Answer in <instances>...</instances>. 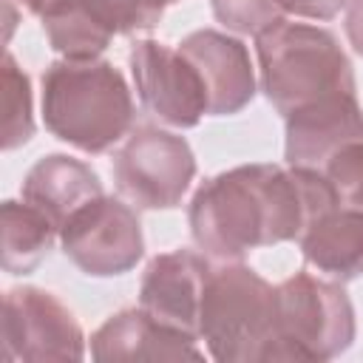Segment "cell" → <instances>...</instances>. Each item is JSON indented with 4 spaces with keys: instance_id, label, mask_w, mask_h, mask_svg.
<instances>
[{
    "instance_id": "obj_4",
    "label": "cell",
    "mask_w": 363,
    "mask_h": 363,
    "mask_svg": "<svg viewBox=\"0 0 363 363\" xmlns=\"http://www.w3.org/2000/svg\"><path fill=\"white\" fill-rule=\"evenodd\" d=\"M275 332V286L244 264L213 267L199 312V337L227 363L269 360Z\"/></svg>"
},
{
    "instance_id": "obj_6",
    "label": "cell",
    "mask_w": 363,
    "mask_h": 363,
    "mask_svg": "<svg viewBox=\"0 0 363 363\" xmlns=\"http://www.w3.org/2000/svg\"><path fill=\"white\" fill-rule=\"evenodd\" d=\"M196 176L190 145L153 125L136 128L113 159L119 193L142 210H167L182 201Z\"/></svg>"
},
{
    "instance_id": "obj_7",
    "label": "cell",
    "mask_w": 363,
    "mask_h": 363,
    "mask_svg": "<svg viewBox=\"0 0 363 363\" xmlns=\"http://www.w3.org/2000/svg\"><path fill=\"white\" fill-rule=\"evenodd\" d=\"M3 363L79 360L85 337L62 301L37 286L9 289L3 298Z\"/></svg>"
},
{
    "instance_id": "obj_25",
    "label": "cell",
    "mask_w": 363,
    "mask_h": 363,
    "mask_svg": "<svg viewBox=\"0 0 363 363\" xmlns=\"http://www.w3.org/2000/svg\"><path fill=\"white\" fill-rule=\"evenodd\" d=\"M167 3H176V0H167Z\"/></svg>"
},
{
    "instance_id": "obj_2",
    "label": "cell",
    "mask_w": 363,
    "mask_h": 363,
    "mask_svg": "<svg viewBox=\"0 0 363 363\" xmlns=\"http://www.w3.org/2000/svg\"><path fill=\"white\" fill-rule=\"evenodd\" d=\"M43 119L57 139L102 153L130 130L133 99L111 62L60 60L43 74Z\"/></svg>"
},
{
    "instance_id": "obj_24",
    "label": "cell",
    "mask_w": 363,
    "mask_h": 363,
    "mask_svg": "<svg viewBox=\"0 0 363 363\" xmlns=\"http://www.w3.org/2000/svg\"><path fill=\"white\" fill-rule=\"evenodd\" d=\"M17 3H20V6H26V9L31 11V14L43 17V14H45L48 9H54V6L60 3V0H17Z\"/></svg>"
},
{
    "instance_id": "obj_11",
    "label": "cell",
    "mask_w": 363,
    "mask_h": 363,
    "mask_svg": "<svg viewBox=\"0 0 363 363\" xmlns=\"http://www.w3.org/2000/svg\"><path fill=\"white\" fill-rule=\"evenodd\" d=\"M179 51L196 65L204 82L210 116L238 113L252 99L255 71L250 62V51L241 40L213 28H199L179 43Z\"/></svg>"
},
{
    "instance_id": "obj_12",
    "label": "cell",
    "mask_w": 363,
    "mask_h": 363,
    "mask_svg": "<svg viewBox=\"0 0 363 363\" xmlns=\"http://www.w3.org/2000/svg\"><path fill=\"white\" fill-rule=\"evenodd\" d=\"M363 139V111L354 94H335L286 113V164L315 167L343 145Z\"/></svg>"
},
{
    "instance_id": "obj_20",
    "label": "cell",
    "mask_w": 363,
    "mask_h": 363,
    "mask_svg": "<svg viewBox=\"0 0 363 363\" xmlns=\"http://www.w3.org/2000/svg\"><path fill=\"white\" fill-rule=\"evenodd\" d=\"M213 14L233 31L241 34H261L284 20L278 0H210Z\"/></svg>"
},
{
    "instance_id": "obj_5",
    "label": "cell",
    "mask_w": 363,
    "mask_h": 363,
    "mask_svg": "<svg viewBox=\"0 0 363 363\" xmlns=\"http://www.w3.org/2000/svg\"><path fill=\"white\" fill-rule=\"evenodd\" d=\"M354 340V309L346 292L309 272L275 286V332L269 360H329Z\"/></svg>"
},
{
    "instance_id": "obj_17",
    "label": "cell",
    "mask_w": 363,
    "mask_h": 363,
    "mask_svg": "<svg viewBox=\"0 0 363 363\" xmlns=\"http://www.w3.org/2000/svg\"><path fill=\"white\" fill-rule=\"evenodd\" d=\"M60 227L34 204L3 201V267L11 275L31 272L51 250Z\"/></svg>"
},
{
    "instance_id": "obj_14",
    "label": "cell",
    "mask_w": 363,
    "mask_h": 363,
    "mask_svg": "<svg viewBox=\"0 0 363 363\" xmlns=\"http://www.w3.org/2000/svg\"><path fill=\"white\" fill-rule=\"evenodd\" d=\"M102 196L99 176L79 159L54 153L40 159L23 179V199L40 207L60 230L88 201Z\"/></svg>"
},
{
    "instance_id": "obj_19",
    "label": "cell",
    "mask_w": 363,
    "mask_h": 363,
    "mask_svg": "<svg viewBox=\"0 0 363 363\" xmlns=\"http://www.w3.org/2000/svg\"><path fill=\"white\" fill-rule=\"evenodd\" d=\"M320 173L329 182L337 204L363 210V139L343 145L320 164Z\"/></svg>"
},
{
    "instance_id": "obj_23",
    "label": "cell",
    "mask_w": 363,
    "mask_h": 363,
    "mask_svg": "<svg viewBox=\"0 0 363 363\" xmlns=\"http://www.w3.org/2000/svg\"><path fill=\"white\" fill-rule=\"evenodd\" d=\"M346 37L357 54H363V0H349L346 9Z\"/></svg>"
},
{
    "instance_id": "obj_18",
    "label": "cell",
    "mask_w": 363,
    "mask_h": 363,
    "mask_svg": "<svg viewBox=\"0 0 363 363\" xmlns=\"http://www.w3.org/2000/svg\"><path fill=\"white\" fill-rule=\"evenodd\" d=\"M34 133L31 116V85L26 71L11 54L3 57V147L14 150L26 145Z\"/></svg>"
},
{
    "instance_id": "obj_16",
    "label": "cell",
    "mask_w": 363,
    "mask_h": 363,
    "mask_svg": "<svg viewBox=\"0 0 363 363\" xmlns=\"http://www.w3.org/2000/svg\"><path fill=\"white\" fill-rule=\"evenodd\" d=\"M40 20L51 48L65 60H96L116 37L96 0H60Z\"/></svg>"
},
{
    "instance_id": "obj_21",
    "label": "cell",
    "mask_w": 363,
    "mask_h": 363,
    "mask_svg": "<svg viewBox=\"0 0 363 363\" xmlns=\"http://www.w3.org/2000/svg\"><path fill=\"white\" fill-rule=\"evenodd\" d=\"M96 3L116 34L150 31L162 20L167 6V0H96Z\"/></svg>"
},
{
    "instance_id": "obj_3",
    "label": "cell",
    "mask_w": 363,
    "mask_h": 363,
    "mask_svg": "<svg viewBox=\"0 0 363 363\" xmlns=\"http://www.w3.org/2000/svg\"><path fill=\"white\" fill-rule=\"evenodd\" d=\"M261 88L286 116L335 94H354L352 62L335 34L306 23H286L255 37Z\"/></svg>"
},
{
    "instance_id": "obj_8",
    "label": "cell",
    "mask_w": 363,
    "mask_h": 363,
    "mask_svg": "<svg viewBox=\"0 0 363 363\" xmlns=\"http://www.w3.org/2000/svg\"><path fill=\"white\" fill-rule=\"evenodd\" d=\"M65 255L88 275H122L142 258L145 238L136 213L119 201L99 196L79 207L60 230Z\"/></svg>"
},
{
    "instance_id": "obj_22",
    "label": "cell",
    "mask_w": 363,
    "mask_h": 363,
    "mask_svg": "<svg viewBox=\"0 0 363 363\" xmlns=\"http://www.w3.org/2000/svg\"><path fill=\"white\" fill-rule=\"evenodd\" d=\"M284 14L309 17V20H332L349 0H278Z\"/></svg>"
},
{
    "instance_id": "obj_10",
    "label": "cell",
    "mask_w": 363,
    "mask_h": 363,
    "mask_svg": "<svg viewBox=\"0 0 363 363\" xmlns=\"http://www.w3.org/2000/svg\"><path fill=\"white\" fill-rule=\"evenodd\" d=\"M210 269L213 267L193 250L156 255L145 269L139 306L156 320L199 337V312Z\"/></svg>"
},
{
    "instance_id": "obj_13",
    "label": "cell",
    "mask_w": 363,
    "mask_h": 363,
    "mask_svg": "<svg viewBox=\"0 0 363 363\" xmlns=\"http://www.w3.org/2000/svg\"><path fill=\"white\" fill-rule=\"evenodd\" d=\"M196 335L156 320L150 312L125 309L91 335V354L99 363L119 360H201Z\"/></svg>"
},
{
    "instance_id": "obj_9",
    "label": "cell",
    "mask_w": 363,
    "mask_h": 363,
    "mask_svg": "<svg viewBox=\"0 0 363 363\" xmlns=\"http://www.w3.org/2000/svg\"><path fill=\"white\" fill-rule=\"evenodd\" d=\"M130 71L145 108L167 125L193 128L207 113V91L196 65L170 45L142 40L130 48Z\"/></svg>"
},
{
    "instance_id": "obj_1",
    "label": "cell",
    "mask_w": 363,
    "mask_h": 363,
    "mask_svg": "<svg viewBox=\"0 0 363 363\" xmlns=\"http://www.w3.org/2000/svg\"><path fill=\"white\" fill-rule=\"evenodd\" d=\"M337 204L315 167L241 164L207 179L190 201L196 244L221 261H238L255 247L301 238Z\"/></svg>"
},
{
    "instance_id": "obj_15",
    "label": "cell",
    "mask_w": 363,
    "mask_h": 363,
    "mask_svg": "<svg viewBox=\"0 0 363 363\" xmlns=\"http://www.w3.org/2000/svg\"><path fill=\"white\" fill-rule=\"evenodd\" d=\"M301 241L303 258L332 278L349 281L363 275V210L335 204L323 216H318Z\"/></svg>"
}]
</instances>
